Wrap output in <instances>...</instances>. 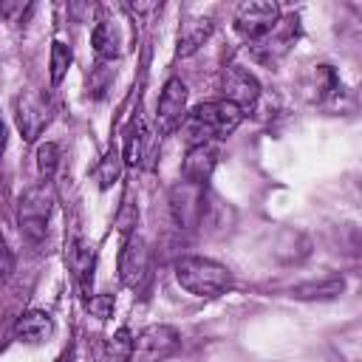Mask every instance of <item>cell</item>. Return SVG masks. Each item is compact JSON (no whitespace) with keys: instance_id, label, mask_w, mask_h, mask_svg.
<instances>
[{"instance_id":"6da1fadb","label":"cell","mask_w":362,"mask_h":362,"mask_svg":"<svg viewBox=\"0 0 362 362\" xmlns=\"http://www.w3.org/2000/svg\"><path fill=\"white\" fill-rule=\"evenodd\" d=\"M240 122H243V113L232 102L218 99V102H201V105H195L184 116L181 124H184L187 141L192 147V144H212V141H221V139L232 136Z\"/></svg>"},{"instance_id":"7a4b0ae2","label":"cell","mask_w":362,"mask_h":362,"mask_svg":"<svg viewBox=\"0 0 362 362\" xmlns=\"http://www.w3.org/2000/svg\"><path fill=\"white\" fill-rule=\"evenodd\" d=\"M175 280L181 288H187L195 297H221L232 286V274L223 263L201 257V255H187L175 260Z\"/></svg>"},{"instance_id":"3957f363","label":"cell","mask_w":362,"mask_h":362,"mask_svg":"<svg viewBox=\"0 0 362 362\" xmlns=\"http://www.w3.org/2000/svg\"><path fill=\"white\" fill-rule=\"evenodd\" d=\"M48 215H51V189L45 184L28 187L17 206V223H20V232L31 243H40L45 238Z\"/></svg>"},{"instance_id":"277c9868","label":"cell","mask_w":362,"mask_h":362,"mask_svg":"<svg viewBox=\"0 0 362 362\" xmlns=\"http://www.w3.org/2000/svg\"><path fill=\"white\" fill-rule=\"evenodd\" d=\"M167 209H170V221L178 232H192L204 218V187L178 181L170 189Z\"/></svg>"},{"instance_id":"5b68a950","label":"cell","mask_w":362,"mask_h":362,"mask_svg":"<svg viewBox=\"0 0 362 362\" xmlns=\"http://www.w3.org/2000/svg\"><path fill=\"white\" fill-rule=\"evenodd\" d=\"M181 348V334L173 325H147L133 339V356L136 362H164L175 356Z\"/></svg>"},{"instance_id":"8992f818","label":"cell","mask_w":362,"mask_h":362,"mask_svg":"<svg viewBox=\"0 0 362 362\" xmlns=\"http://www.w3.org/2000/svg\"><path fill=\"white\" fill-rule=\"evenodd\" d=\"M277 20H280V6L272 0H249L240 3L235 11V28L249 40H260L272 34L277 28Z\"/></svg>"},{"instance_id":"52a82bcc","label":"cell","mask_w":362,"mask_h":362,"mask_svg":"<svg viewBox=\"0 0 362 362\" xmlns=\"http://www.w3.org/2000/svg\"><path fill=\"white\" fill-rule=\"evenodd\" d=\"M119 277L133 291H141L147 286V280H150V249H147V243L139 235L127 238L124 246H122V255H119Z\"/></svg>"},{"instance_id":"ba28073f","label":"cell","mask_w":362,"mask_h":362,"mask_svg":"<svg viewBox=\"0 0 362 362\" xmlns=\"http://www.w3.org/2000/svg\"><path fill=\"white\" fill-rule=\"evenodd\" d=\"M187 116V85L173 76L164 82V90L158 96V107H156V124H158V133H173Z\"/></svg>"},{"instance_id":"9c48e42d","label":"cell","mask_w":362,"mask_h":362,"mask_svg":"<svg viewBox=\"0 0 362 362\" xmlns=\"http://www.w3.org/2000/svg\"><path fill=\"white\" fill-rule=\"evenodd\" d=\"M257 96H260V85L249 71H243V68H229L226 71V76H223V99L232 102L243 116L257 105Z\"/></svg>"},{"instance_id":"30bf717a","label":"cell","mask_w":362,"mask_h":362,"mask_svg":"<svg viewBox=\"0 0 362 362\" xmlns=\"http://www.w3.org/2000/svg\"><path fill=\"white\" fill-rule=\"evenodd\" d=\"M215 164H218V147L215 144H192L187 150V156H184L181 175H184V181L204 187L209 181Z\"/></svg>"},{"instance_id":"8fae6325","label":"cell","mask_w":362,"mask_h":362,"mask_svg":"<svg viewBox=\"0 0 362 362\" xmlns=\"http://www.w3.org/2000/svg\"><path fill=\"white\" fill-rule=\"evenodd\" d=\"M65 257H68V269L74 272L79 288L88 294V291H90V283H93V266H96L93 249H90L79 235H74V238L68 240V255H65Z\"/></svg>"},{"instance_id":"7c38bea8","label":"cell","mask_w":362,"mask_h":362,"mask_svg":"<svg viewBox=\"0 0 362 362\" xmlns=\"http://www.w3.org/2000/svg\"><path fill=\"white\" fill-rule=\"evenodd\" d=\"M45 122H48V113H45V107H42V102L37 96H23L17 102V124H20L23 136L28 141L40 136V130L45 127Z\"/></svg>"},{"instance_id":"4fadbf2b","label":"cell","mask_w":362,"mask_h":362,"mask_svg":"<svg viewBox=\"0 0 362 362\" xmlns=\"http://www.w3.org/2000/svg\"><path fill=\"white\" fill-rule=\"evenodd\" d=\"M342 291H345V280L337 274H328L322 280H308V283L294 286L291 297H297V300H334Z\"/></svg>"},{"instance_id":"5bb4252c","label":"cell","mask_w":362,"mask_h":362,"mask_svg":"<svg viewBox=\"0 0 362 362\" xmlns=\"http://www.w3.org/2000/svg\"><path fill=\"white\" fill-rule=\"evenodd\" d=\"M14 334L20 339H25V342H42V339H48L54 334V322H51V317L45 311H25L17 320Z\"/></svg>"},{"instance_id":"9a60e30c","label":"cell","mask_w":362,"mask_h":362,"mask_svg":"<svg viewBox=\"0 0 362 362\" xmlns=\"http://www.w3.org/2000/svg\"><path fill=\"white\" fill-rule=\"evenodd\" d=\"M212 34V23L209 20H195V23H184L181 34H178V54L189 57L192 51H198L204 45V40Z\"/></svg>"},{"instance_id":"2e32d148","label":"cell","mask_w":362,"mask_h":362,"mask_svg":"<svg viewBox=\"0 0 362 362\" xmlns=\"http://www.w3.org/2000/svg\"><path fill=\"white\" fill-rule=\"evenodd\" d=\"M147 127H144V122L141 119H136L130 127H127V133H124V153H122V158L127 161V164H141V156H144V144H147Z\"/></svg>"},{"instance_id":"e0dca14e","label":"cell","mask_w":362,"mask_h":362,"mask_svg":"<svg viewBox=\"0 0 362 362\" xmlns=\"http://www.w3.org/2000/svg\"><path fill=\"white\" fill-rule=\"evenodd\" d=\"M93 51L102 57V59H113L116 54H119V37H116V28H113V23H107V20H102V23H96V28H93Z\"/></svg>"},{"instance_id":"ac0fdd59","label":"cell","mask_w":362,"mask_h":362,"mask_svg":"<svg viewBox=\"0 0 362 362\" xmlns=\"http://www.w3.org/2000/svg\"><path fill=\"white\" fill-rule=\"evenodd\" d=\"M122 150L119 147H110L107 153H105V158L99 161V170H96V175H99V187L102 189H107L119 175H122Z\"/></svg>"},{"instance_id":"d6986e66","label":"cell","mask_w":362,"mask_h":362,"mask_svg":"<svg viewBox=\"0 0 362 362\" xmlns=\"http://www.w3.org/2000/svg\"><path fill=\"white\" fill-rule=\"evenodd\" d=\"M133 356V337L127 328H119L110 339H107V354L105 362H127Z\"/></svg>"},{"instance_id":"ffe728a7","label":"cell","mask_w":362,"mask_h":362,"mask_svg":"<svg viewBox=\"0 0 362 362\" xmlns=\"http://www.w3.org/2000/svg\"><path fill=\"white\" fill-rule=\"evenodd\" d=\"M57 164H59V147L54 141H42L37 147V170H40V178L42 181H51L54 173H57Z\"/></svg>"},{"instance_id":"44dd1931","label":"cell","mask_w":362,"mask_h":362,"mask_svg":"<svg viewBox=\"0 0 362 362\" xmlns=\"http://www.w3.org/2000/svg\"><path fill=\"white\" fill-rule=\"evenodd\" d=\"M71 68V48L59 40L51 42V85H59Z\"/></svg>"},{"instance_id":"7402d4cb","label":"cell","mask_w":362,"mask_h":362,"mask_svg":"<svg viewBox=\"0 0 362 362\" xmlns=\"http://www.w3.org/2000/svg\"><path fill=\"white\" fill-rule=\"evenodd\" d=\"M85 305H88L90 317H96V320H107V317L113 314V294H93Z\"/></svg>"},{"instance_id":"603a6c76","label":"cell","mask_w":362,"mask_h":362,"mask_svg":"<svg viewBox=\"0 0 362 362\" xmlns=\"http://www.w3.org/2000/svg\"><path fill=\"white\" fill-rule=\"evenodd\" d=\"M11 272H14V255H11L8 243H6V238L0 235V286L11 277Z\"/></svg>"},{"instance_id":"cb8c5ba5","label":"cell","mask_w":362,"mask_h":362,"mask_svg":"<svg viewBox=\"0 0 362 362\" xmlns=\"http://www.w3.org/2000/svg\"><path fill=\"white\" fill-rule=\"evenodd\" d=\"M136 218H139V215H136V206L124 204V206L119 209V215H116V226H119V229H122V232L127 235V232H130V229L136 226Z\"/></svg>"},{"instance_id":"d4e9b609","label":"cell","mask_w":362,"mask_h":362,"mask_svg":"<svg viewBox=\"0 0 362 362\" xmlns=\"http://www.w3.org/2000/svg\"><path fill=\"white\" fill-rule=\"evenodd\" d=\"M3 150H6V124L0 122V156H3Z\"/></svg>"}]
</instances>
